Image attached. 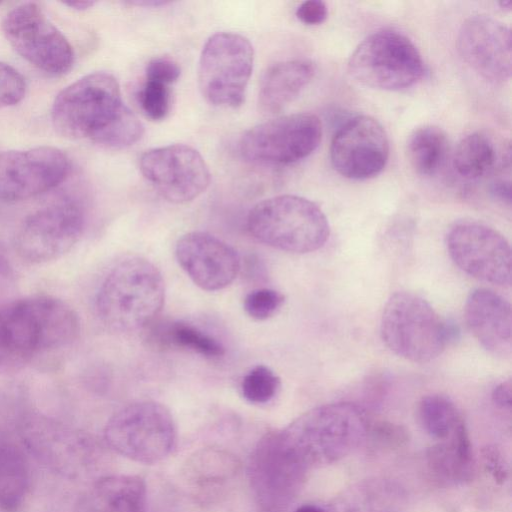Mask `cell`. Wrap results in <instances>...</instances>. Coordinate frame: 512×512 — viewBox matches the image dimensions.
<instances>
[{"mask_svg": "<svg viewBox=\"0 0 512 512\" xmlns=\"http://www.w3.org/2000/svg\"><path fill=\"white\" fill-rule=\"evenodd\" d=\"M51 120L63 137L113 149L133 145L144 133L142 122L123 103L118 81L106 72L88 74L65 87L53 102Z\"/></svg>", "mask_w": 512, "mask_h": 512, "instance_id": "obj_1", "label": "cell"}, {"mask_svg": "<svg viewBox=\"0 0 512 512\" xmlns=\"http://www.w3.org/2000/svg\"><path fill=\"white\" fill-rule=\"evenodd\" d=\"M79 333L78 314L57 297L32 295L0 304V373L71 345Z\"/></svg>", "mask_w": 512, "mask_h": 512, "instance_id": "obj_2", "label": "cell"}, {"mask_svg": "<svg viewBox=\"0 0 512 512\" xmlns=\"http://www.w3.org/2000/svg\"><path fill=\"white\" fill-rule=\"evenodd\" d=\"M363 410L351 403H332L310 409L277 431L288 454L307 472L352 453L368 434Z\"/></svg>", "mask_w": 512, "mask_h": 512, "instance_id": "obj_3", "label": "cell"}, {"mask_svg": "<svg viewBox=\"0 0 512 512\" xmlns=\"http://www.w3.org/2000/svg\"><path fill=\"white\" fill-rule=\"evenodd\" d=\"M165 300L161 272L150 261L130 257L115 264L96 295L101 322L120 333L144 329L160 313Z\"/></svg>", "mask_w": 512, "mask_h": 512, "instance_id": "obj_4", "label": "cell"}, {"mask_svg": "<svg viewBox=\"0 0 512 512\" xmlns=\"http://www.w3.org/2000/svg\"><path fill=\"white\" fill-rule=\"evenodd\" d=\"M380 334L397 356L414 363H427L442 354L455 331L424 298L398 291L384 306Z\"/></svg>", "mask_w": 512, "mask_h": 512, "instance_id": "obj_5", "label": "cell"}, {"mask_svg": "<svg viewBox=\"0 0 512 512\" xmlns=\"http://www.w3.org/2000/svg\"><path fill=\"white\" fill-rule=\"evenodd\" d=\"M247 228L259 242L297 254L318 250L330 234L323 211L296 195L274 196L257 203L248 214Z\"/></svg>", "mask_w": 512, "mask_h": 512, "instance_id": "obj_6", "label": "cell"}, {"mask_svg": "<svg viewBox=\"0 0 512 512\" xmlns=\"http://www.w3.org/2000/svg\"><path fill=\"white\" fill-rule=\"evenodd\" d=\"M347 69L357 83L377 90L399 91L423 76L424 61L404 34L383 29L364 38L352 52Z\"/></svg>", "mask_w": 512, "mask_h": 512, "instance_id": "obj_7", "label": "cell"}, {"mask_svg": "<svg viewBox=\"0 0 512 512\" xmlns=\"http://www.w3.org/2000/svg\"><path fill=\"white\" fill-rule=\"evenodd\" d=\"M104 438L118 454L144 464L163 460L176 441V426L170 411L155 401L131 403L106 423Z\"/></svg>", "mask_w": 512, "mask_h": 512, "instance_id": "obj_8", "label": "cell"}, {"mask_svg": "<svg viewBox=\"0 0 512 512\" xmlns=\"http://www.w3.org/2000/svg\"><path fill=\"white\" fill-rule=\"evenodd\" d=\"M253 61V47L244 36L232 32L212 35L203 47L198 67V83L204 98L215 106H241Z\"/></svg>", "mask_w": 512, "mask_h": 512, "instance_id": "obj_9", "label": "cell"}, {"mask_svg": "<svg viewBox=\"0 0 512 512\" xmlns=\"http://www.w3.org/2000/svg\"><path fill=\"white\" fill-rule=\"evenodd\" d=\"M2 31L12 48L39 70L59 76L71 69V44L37 3L26 2L11 9L3 19Z\"/></svg>", "mask_w": 512, "mask_h": 512, "instance_id": "obj_10", "label": "cell"}, {"mask_svg": "<svg viewBox=\"0 0 512 512\" xmlns=\"http://www.w3.org/2000/svg\"><path fill=\"white\" fill-rule=\"evenodd\" d=\"M84 227L82 206L71 198L59 199L25 218L15 236V251L30 264L59 259L79 241Z\"/></svg>", "mask_w": 512, "mask_h": 512, "instance_id": "obj_11", "label": "cell"}, {"mask_svg": "<svg viewBox=\"0 0 512 512\" xmlns=\"http://www.w3.org/2000/svg\"><path fill=\"white\" fill-rule=\"evenodd\" d=\"M322 138L320 119L312 113L280 116L254 126L240 140V152L249 161L286 165L312 154Z\"/></svg>", "mask_w": 512, "mask_h": 512, "instance_id": "obj_12", "label": "cell"}, {"mask_svg": "<svg viewBox=\"0 0 512 512\" xmlns=\"http://www.w3.org/2000/svg\"><path fill=\"white\" fill-rule=\"evenodd\" d=\"M452 261L481 281L506 286L511 283V248L497 230L475 221L454 224L446 235Z\"/></svg>", "mask_w": 512, "mask_h": 512, "instance_id": "obj_13", "label": "cell"}, {"mask_svg": "<svg viewBox=\"0 0 512 512\" xmlns=\"http://www.w3.org/2000/svg\"><path fill=\"white\" fill-rule=\"evenodd\" d=\"M307 473L282 447L276 431L258 441L248 464L250 486L264 512L285 509L300 491Z\"/></svg>", "mask_w": 512, "mask_h": 512, "instance_id": "obj_14", "label": "cell"}, {"mask_svg": "<svg viewBox=\"0 0 512 512\" xmlns=\"http://www.w3.org/2000/svg\"><path fill=\"white\" fill-rule=\"evenodd\" d=\"M144 178L172 203H185L202 194L210 183V171L200 153L184 144L150 149L140 157Z\"/></svg>", "mask_w": 512, "mask_h": 512, "instance_id": "obj_15", "label": "cell"}, {"mask_svg": "<svg viewBox=\"0 0 512 512\" xmlns=\"http://www.w3.org/2000/svg\"><path fill=\"white\" fill-rule=\"evenodd\" d=\"M69 172V158L55 147L0 151V199L37 196L61 184Z\"/></svg>", "mask_w": 512, "mask_h": 512, "instance_id": "obj_16", "label": "cell"}, {"mask_svg": "<svg viewBox=\"0 0 512 512\" xmlns=\"http://www.w3.org/2000/svg\"><path fill=\"white\" fill-rule=\"evenodd\" d=\"M388 135L375 118L358 115L343 124L333 136L330 160L343 177L364 180L378 175L389 158Z\"/></svg>", "mask_w": 512, "mask_h": 512, "instance_id": "obj_17", "label": "cell"}, {"mask_svg": "<svg viewBox=\"0 0 512 512\" xmlns=\"http://www.w3.org/2000/svg\"><path fill=\"white\" fill-rule=\"evenodd\" d=\"M511 30L503 22L484 14L468 17L457 35L461 58L480 76L502 83L511 76Z\"/></svg>", "mask_w": 512, "mask_h": 512, "instance_id": "obj_18", "label": "cell"}, {"mask_svg": "<svg viewBox=\"0 0 512 512\" xmlns=\"http://www.w3.org/2000/svg\"><path fill=\"white\" fill-rule=\"evenodd\" d=\"M175 254L190 279L206 291H217L230 285L241 267L234 248L206 232L183 235L177 241Z\"/></svg>", "mask_w": 512, "mask_h": 512, "instance_id": "obj_19", "label": "cell"}, {"mask_svg": "<svg viewBox=\"0 0 512 512\" xmlns=\"http://www.w3.org/2000/svg\"><path fill=\"white\" fill-rule=\"evenodd\" d=\"M464 316L473 336L489 353L509 357L512 351V311L498 293L478 288L467 297Z\"/></svg>", "mask_w": 512, "mask_h": 512, "instance_id": "obj_20", "label": "cell"}, {"mask_svg": "<svg viewBox=\"0 0 512 512\" xmlns=\"http://www.w3.org/2000/svg\"><path fill=\"white\" fill-rule=\"evenodd\" d=\"M315 73L312 62L294 59L271 65L262 76L258 103L263 112L277 113L291 103Z\"/></svg>", "mask_w": 512, "mask_h": 512, "instance_id": "obj_21", "label": "cell"}, {"mask_svg": "<svg viewBox=\"0 0 512 512\" xmlns=\"http://www.w3.org/2000/svg\"><path fill=\"white\" fill-rule=\"evenodd\" d=\"M239 471V462L230 452L216 447L195 451L181 469L184 484L196 494L216 492L232 481Z\"/></svg>", "mask_w": 512, "mask_h": 512, "instance_id": "obj_22", "label": "cell"}, {"mask_svg": "<svg viewBox=\"0 0 512 512\" xmlns=\"http://www.w3.org/2000/svg\"><path fill=\"white\" fill-rule=\"evenodd\" d=\"M406 493L387 479H370L346 490L335 502L324 506L326 512H401Z\"/></svg>", "mask_w": 512, "mask_h": 512, "instance_id": "obj_23", "label": "cell"}, {"mask_svg": "<svg viewBox=\"0 0 512 512\" xmlns=\"http://www.w3.org/2000/svg\"><path fill=\"white\" fill-rule=\"evenodd\" d=\"M433 475L446 484L471 479L474 464L470 439L464 423L447 439L431 447L427 454Z\"/></svg>", "mask_w": 512, "mask_h": 512, "instance_id": "obj_24", "label": "cell"}, {"mask_svg": "<svg viewBox=\"0 0 512 512\" xmlns=\"http://www.w3.org/2000/svg\"><path fill=\"white\" fill-rule=\"evenodd\" d=\"M91 496L96 512H145L147 490L139 476L102 477L95 482Z\"/></svg>", "mask_w": 512, "mask_h": 512, "instance_id": "obj_25", "label": "cell"}, {"mask_svg": "<svg viewBox=\"0 0 512 512\" xmlns=\"http://www.w3.org/2000/svg\"><path fill=\"white\" fill-rule=\"evenodd\" d=\"M147 340L157 348H182L207 358L224 355L223 345L199 328L181 321L160 322L155 320L147 327Z\"/></svg>", "mask_w": 512, "mask_h": 512, "instance_id": "obj_26", "label": "cell"}, {"mask_svg": "<svg viewBox=\"0 0 512 512\" xmlns=\"http://www.w3.org/2000/svg\"><path fill=\"white\" fill-rule=\"evenodd\" d=\"M30 483V467L23 451L10 441L0 440V510H19L28 495Z\"/></svg>", "mask_w": 512, "mask_h": 512, "instance_id": "obj_27", "label": "cell"}, {"mask_svg": "<svg viewBox=\"0 0 512 512\" xmlns=\"http://www.w3.org/2000/svg\"><path fill=\"white\" fill-rule=\"evenodd\" d=\"M407 156L413 170L421 176H433L443 166L448 152L446 133L439 127L425 125L408 138Z\"/></svg>", "mask_w": 512, "mask_h": 512, "instance_id": "obj_28", "label": "cell"}, {"mask_svg": "<svg viewBox=\"0 0 512 512\" xmlns=\"http://www.w3.org/2000/svg\"><path fill=\"white\" fill-rule=\"evenodd\" d=\"M494 144L485 134L474 132L458 143L453 156L456 172L468 180H476L486 175L495 165Z\"/></svg>", "mask_w": 512, "mask_h": 512, "instance_id": "obj_29", "label": "cell"}, {"mask_svg": "<svg viewBox=\"0 0 512 512\" xmlns=\"http://www.w3.org/2000/svg\"><path fill=\"white\" fill-rule=\"evenodd\" d=\"M418 416L424 430L441 441L450 437L464 423L455 404L440 394L423 397L418 405Z\"/></svg>", "mask_w": 512, "mask_h": 512, "instance_id": "obj_30", "label": "cell"}, {"mask_svg": "<svg viewBox=\"0 0 512 512\" xmlns=\"http://www.w3.org/2000/svg\"><path fill=\"white\" fill-rule=\"evenodd\" d=\"M280 387V379L267 366L253 367L243 378L241 391L246 400L256 404L269 402Z\"/></svg>", "mask_w": 512, "mask_h": 512, "instance_id": "obj_31", "label": "cell"}, {"mask_svg": "<svg viewBox=\"0 0 512 512\" xmlns=\"http://www.w3.org/2000/svg\"><path fill=\"white\" fill-rule=\"evenodd\" d=\"M138 98L142 111L152 120H161L169 112L171 98L167 84L145 79Z\"/></svg>", "mask_w": 512, "mask_h": 512, "instance_id": "obj_32", "label": "cell"}, {"mask_svg": "<svg viewBox=\"0 0 512 512\" xmlns=\"http://www.w3.org/2000/svg\"><path fill=\"white\" fill-rule=\"evenodd\" d=\"M284 296L269 288L256 289L248 293L243 302L246 313L257 320L273 316L282 306Z\"/></svg>", "mask_w": 512, "mask_h": 512, "instance_id": "obj_33", "label": "cell"}, {"mask_svg": "<svg viewBox=\"0 0 512 512\" xmlns=\"http://www.w3.org/2000/svg\"><path fill=\"white\" fill-rule=\"evenodd\" d=\"M26 94V82L11 65L0 62V109L19 103Z\"/></svg>", "mask_w": 512, "mask_h": 512, "instance_id": "obj_34", "label": "cell"}, {"mask_svg": "<svg viewBox=\"0 0 512 512\" xmlns=\"http://www.w3.org/2000/svg\"><path fill=\"white\" fill-rule=\"evenodd\" d=\"M180 76L178 64L168 58L151 60L145 70V79L158 81L167 85L175 82Z\"/></svg>", "mask_w": 512, "mask_h": 512, "instance_id": "obj_35", "label": "cell"}, {"mask_svg": "<svg viewBox=\"0 0 512 512\" xmlns=\"http://www.w3.org/2000/svg\"><path fill=\"white\" fill-rule=\"evenodd\" d=\"M328 15V8L325 2L320 0H308L302 2L297 10V18L307 25H318L323 23Z\"/></svg>", "mask_w": 512, "mask_h": 512, "instance_id": "obj_36", "label": "cell"}, {"mask_svg": "<svg viewBox=\"0 0 512 512\" xmlns=\"http://www.w3.org/2000/svg\"><path fill=\"white\" fill-rule=\"evenodd\" d=\"M484 459L494 478L503 481L505 479L506 470L500 454L494 448H487Z\"/></svg>", "mask_w": 512, "mask_h": 512, "instance_id": "obj_37", "label": "cell"}, {"mask_svg": "<svg viewBox=\"0 0 512 512\" xmlns=\"http://www.w3.org/2000/svg\"><path fill=\"white\" fill-rule=\"evenodd\" d=\"M490 191L492 195L502 201L503 203H506L510 205L511 203V184H510V177L505 178L503 175H499L497 178H495L490 186Z\"/></svg>", "mask_w": 512, "mask_h": 512, "instance_id": "obj_38", "label": "cell"}, {"mask_svg": "<svg viewBox=\"0 0 512 512\" xmlns=\"http://www.w3.org/2000/svg\"><path fill=\"white\" fill-rule=\"evenodd\" d=\"M511 382L510 380L499 383L492 391L493 402L504 409H510L511 407Z\"/></svg>", "mask_w": 512, "mask_h": 512, "instance_id": "obj_39", "label": "cell"}, {"mask_svg": "<svg viewBox=\"0 0 512 512\" xmlns=\"http://www.w3.org/2000/svg\"><path fill=\"white\" fill-rule=\"evenodd\" d=\"M94 4L95 2L90 0H71L64 2V5L75 10H86L92 7Z\"/></svg>", "mask_w": 512, "mask_h": 512, "instance_id": "obj_40", "label": "cell"}, {"mask_svg": "<svg viewBox=\"0 0 512 512\" xmlns=\"http://www.w3.org/2000/svg\"><path fill=\"white\" fill-rule=\"evenodd\" d=\"M294 512H326L324 506L317 504H303L299 506Z\"/></svg>", "mask_w": 512, "mask_h": 512, "instance_id": "obj_41", "label": "cell"}, {"mask_svg": "<svg viewBox=\"0 0 512 512\" xmlns=\"http://www.w3.org/2000/svg\"><path fill=\"white\" fill-rule=\"evenodd\" d=\"M168 2H165V1H132L130 2V4H133V5H139V6H160V5H165L167 4Z\"/></svg>", "mask_w": 512, "mask_h": 512, "instance_id": "obj_42", "label": "cell"}, {"mask_svg": "<svg viewBox=\"0 0 512 512\" xmlns=\"http://www.w3.org/2000/svg\"><path fill=\"white\" fill-rule=\"evenodd\" d=\"M500 7L505 11H510L512 2L510 0H502L499 2Z\"/></svg>", "mask_w": 512, "mask_h": 512, "instance_id": "obj_43", "label": "cell"}]
</instances>
